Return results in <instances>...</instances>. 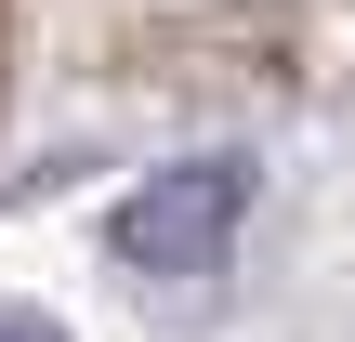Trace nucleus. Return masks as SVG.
Listing matches in <instances>:
<instances>
[{
  "label": "nucleus",
  "instance_id": "1",
  "mask_svg": "<svg viewBox=\"0 0 355 342\" xmlns=\"http://www.w3.org/2000/svg\"><path fill=\"white\" fill-rule=\"evenodd\" d=\"M237 211H250V171H237V158H184V171L132 185L105 237H119V264H145V277H211L224 237H237Z\"/></svg>",
  "mask_w": 355,
  "mask_h": 342
},
{
  "label": "nucleus",
  "instance_id": "2",
  "mask_svg": "<svg viewBox=\"0 0 355 342\" xmlns=\"http://www.w3.org/2000/svg\"><path fill=\"white\" fill-rule=\"evenodd\" d=\"M0 342H66V330H53V316H0Z\"/></svg>",
  "mask_w": 355,
  "mask_h": 342
}]
</instances>
